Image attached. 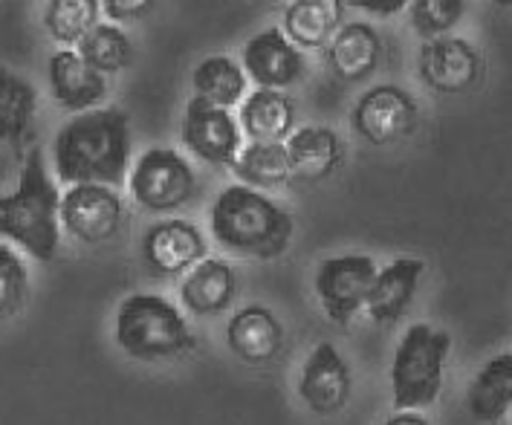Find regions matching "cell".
<instances>
[{
    "instance_id": "1",
    "label": "cell",
    "mask_w": 512,
    "mask_h": 425,
    "mask_svg": "<svg viewBox=\"0 0 512 425\" xmlns=\"http://www.w3.org/2000/svg\"><path fill=\"white\" fill-rule=\"evenodd\" d=\"M55 177L67 186H122L131 162V125L119 107L67 119L53 142Z\"/></svg>"
},
{
    "instance_id": "2",
    "label": "cell",
    "mask_w": 512,
    "mask_h": 425,
    "mask_svg": "<svg viewBox=\"0 0 512 425\" xmlns=\"http://www.w3.org/2000/svg\"><path fill=\"white\" fill-rule=\"evenodd\" d=\"M0 238L18 243L35 261H53L61 246V194L41 148L21 165L18 186L0 194Z\"/></svg>"
},
{
    "instance_id": "3",
    "label": "cell",
    "mask_w": 512,
    "mask_h": 425,
    "mask_svg": "<svg viewBox=\"0 0 512 425\" xmlns=\"http://www.w3.org/2000/svg\"><path fill=\"white\" fill-rule=\"evenodd\" d=\"M212 238L243 258L272 261L287 252L293 240V214L270 200L264 191L249 186H229L217 194L209 209Z\"/></svg>"
},
{
    "instance_id": "4",
    "label": "cell",
    "mask_w": 512,
    "mask_h": 425,
    "mask_svg": "<svg viewBox=\"0 0 512 425\" xmlns=\"http://www.w3.org/2000/svg\"><path fill=\"white\" fill-rule=\"evenodd\" d=\"M113 339L136 362H168L197 347L183 310L157 293H131L116 307Z\"/></svg>"
},
{
    "instance_id": "5",
    "label": "cell",
    "mask_w": 512,
    "mask_h": 425,
    "mask_svg": "<svg viewBox=\"0 0 512 425\" xmlns=\"http://www.w3.org/2000/svg\"><path fill=\"white\" fill-rule=\"evenodd\" d=\"M452 336L432 324H411L391 362V405L397 411H420L437 402L446 382Z\"/></svg>"
},
{
    "instance_id": "6",
    "label": "cell",
    "mask_w": 512,
    "mask_h": 425,
    "mask_svg": "<svg viewBox=\"0 0 512 425\" xmlns=\"http://www.w3.org/2000/svg\"><path fill=\"white\" fill-rule=\"evenodd\" d=\"M128 188L139 209L168 214L191 203L197 191V174L191 162L174 148H148L136 160Z\"/></svg>"
},
{
    "instance_id": "7",
    "label": "cell",
    "mask_w": 512,
    "mask_h": 425,
    "mask_svg": "<svg viewBox=\"0 0 512 425\" xmlns=\"http://www.w3.org/2000/svg\"><path fill=\"white\" fill-rule=\"evenodd\" d=\"M379 266L368 255H336L327 258L316 269L313 287L322 304L324 316L345 327L351 324L359 310L368 307V295L374 290Z\"/></svg>"
},
{
    "instance_id": "8",
    "label": "cell",
    "mask_w": 512,
    "mask_h": 425,
    "mask_svg": "<svg viewBox=\"0 0 512 425\" xmlns=\"http://www.w3.org/2000/svg\"><path fill=\"white\" fill-rule=\"evenodd\" d=\"M298 399L313 417L330 420L348 408L353 397V371L339 347L319 342L310 350L304 368L298 373Z\"/></svg>"
},
{
    "instance_id": "9",
    "label": "cell",
    "mask_w": 512,
    "mask_h": 425,
    "mask_svg": "<svg viewBox=\"0 0 512 425\" xmlns=\"http://www.w3.org/2000/svg\"><path fill=\"white\" fill-rule=\"evenodd\" d=\"M61 226L84 246H102L125 226V203L110 186H70L61 197Z\"/></svg>"
},
{
    "instance_id": "10",
    "label": "cell",
    "mask_w": 512,
    "mask_h": 425,
    "mask_svg": "<svg viewBox=\"0 0 512 425\" xmlns=\"http://www.w3.org/2000/svg\"><path fill=\"white\" fill-rule=\"evenodd\" d=\"M351 128L371 145H394L417 128V102L397 84H374L353 107Z\"/></svg>"
},
{
    "instance_id": "11",
    "label": "cell",
    "mask_w": 512,
    "mask_h": 425,
    "mask_svg": "<svg viewBox=\"0 0 512 425\" xmlns=\"http://www.w3.org/2000/svg\"><path fill=\"white\" fill-rule=\"evenodd\" d=\"M180 139L197 160L209 165H232L241 154L243 131L232 110H223L191 96L183 110Z\"/></svg>"
},
{
    "instance_id": "12",
    "label": "cell",
    "mask_w": 512,
    "mask_h": 425,
    "mask_svg": "<svg viewBox=\"0 0 512 425\" xmlns=\"http://www.w3.org/2000/svg\"><path fill=\"white\" fill-rule=\"evenodd\" d=\"M417 73L434 93L458 96L472 90L481 79V53L466 38L446 35L426 41L417 55Z\"/></svg>"
},
{
    "instance_id": "13",
    "label": "cell",
    "mask_w": 512,
    "mask_h": 425,
    "mask_svg": "<svg viewBox=\"0 0 512 425\" xmlns=\"http://www.w3.org/2000/svg\"><path fill=\"white\" fill-rule=\"evenodd\" d=\"M241 67L258 90H287L307 73L304 53L278 27L264 29L243 44Z\"/></svg>"
},
{
    "instance_id": "14",
    "label": "cell",
    "mask_w": 512,
    "mask_h": 425,
    "mask_svg": "<svg viewBox=\"0 0 512 425\" xmlns=\"http://www.w3.org/2000/svg\"><path fill=\"white\" fill-rule=\"evenodd\" d=\"M142 261L157 275H180L191 272L206 261V238L203 232L183 217H168L142 235Z\"/></svg>"
},
{
    "instance_id": "15",
    "label": "cell",
    "mask_w": 512,
    "mask_h": 425,
    "mask_svg": "<svg viewBox=\"0 0 512 425\" xmlns=\"http://www.w3.org/2000/svg\"><path fill=\"white\" fill-rule=\"evenodd\" d=\"M287 345L284 321L264 304H246L226 321V347L252 368L272 365Z\"/></svg>"
},
{
    "instance_id": "16",
    "label": "cell",
    "mask_w": 512,
    "mask_h": 425,
    "mask_svg": "<svg viewBox=\"0 0 512 425\" xmlns=\"http://www.w3.org/2000/svg\"><path fill=\"white\" fill-rule=\"evenodd\" d=\"M47 76L55 102L73 113L96 110L108 99V79L96 73L76 50H58L50 55Z\"/></svg>"
},
{
    "instance_id": "17",
    "label": "cell",
    "mask_w": 512,
    "mask_h": 425,
    "mask_svg": "<svg viewBox=\"0 0 512 425\" xmlns=\"http://www.w3.org/2000/svg\"><path fill=\"white\" fill-rule=\"evenodd\" d=\"M426 264L420 258H397L382 266L374 281V290L368 295V316L377 324H394L405 316L411 307L417 287L423 281Z\"/></svg>"
},
{
    "instance_id": "18",
    "label": "cell",
    "mask_w": 512,
    "mask_h": 425,
    "mask_svg": "<svg viewBox=\"0 0 512 425\" xmlns=\"http://www.w3.org/2000/svg\"><path fill=\"white\" fill-rule=\"evenodd\" d=\"M235 269L223 258H206L191 269L180 284V301L191 316L209 319L232 307L235 298Z\"/></svg>"
},
{
    "instance_id": "19",
    "label": "cell",
    "mask_w": 512,
    "mask_h": 425,
    "mask_svg": "<svg viewBox=\"0 0 512 425\" xmlns=\"http://www.w3.org/2000/svg\"><path fill=\"white\" fill-rule=\"evenodd\" d=\"M382 58L379 32L365 21H353L336 32V38L327 44V64L336 73V79L356 84L371 79L377 73Z\"/></svg>"
},
{
    "instance_id": "20",
    "label": "cell",
    "mask_w": 512,
    "mask_h": 425,
    "mask_svg": "<svg viewBox=\"0 0 512 425\" xmlns=\"http://www.w3.org/2000/svg\"><path fill=\"white\" fill-rule=\"evenodd\" d=\"M284 148H287V160H290L293 177L307 180V183H319L324 177H330L339 168L342 157H345L339 133L327 128V125L298 128L284 142Z\"/></svg>"
},
{
    "instance_id": "21",
    "label": "cell",
    "mask_w": 512,
    "mask_h": 425,
    "mask_svg": "<svg viewBox=\"0 0 512 425\" xmlns=\"http://www.w3.org/2000/svg\"><path fill=\"white\" fill-rule=\"evenodd\" d=\"M238 125L252 142L284 145L293 136L296 102L284 90H255L243 99Z\"/></svg>"
},
{
    "instance_id": "22",
    "label": "cell",
    "mask_w": 512,
    "mask_h": 425,
    "mask_svg": "<svg viewBox=\"0 0 512 425\" xmlns=\"http://www.w3.org/2000/svg\"><path fill=\"white\" fill-rule=\"evenodd\" d=\"M345 3L339 0H296L284 9V35L298 50H322L345 27Z\"/></svg>"
},
{
    "instance_id": "23",
    "label": "cell",
    "mask_w": 512,
    "mask_h": 425,
    "mask_svg": "<svg viewBox=\"0 0 512 425\" xmlns=\"http://www.w3.org/2000/svg\"><path fill=\"white\" fill-rule=\"evenodd\" d=\"M466 408L478 423H501L512 411V347L492 356L466 391Z\"/></svg>"
},
{
    "instance_id": "24",
    "label": "cell",
    "mask_w": 512,
    "mask_h": 425,
    "mask_svg": "<svg viewBox=\"0 0 512 425\" xmlns=\"http://www.w3.org/2000/svg\"><path fill=\"white\" fill-rule=\"evenodd\" d=\"M191 87L197 99L229 110L246 93V73L232 55H209L191 70Z\"/></svg>"
},
{
    "instance_id": "25",
    "label": "cell",
    "mask_w": 512,
    "mask_h": 425,
    "mask_svg": "<svg viewBox=\"0 0 512 425\" xmlns=\"http://www.w3.org/2000/svg\"><path fill=\"white\" fill-rule=\"evenodd\" d=\"M232 171L241 180V186L255 191H275L287 186L293 177L287 148L275 142H249L246 148H241L238 160L232 162Z\"/></svg>"
},
{
    "instance_id": "26",
    "label": "cell",
    "mask_w": 512,
    "mask_h": 425,
    "mask_svg": "<svg viewBox=\"0 0 512 425\" xmlns=\"http://www.w3.org/2000/svg\"><path fill=\"white\" fill-rule=\"evenodd\" d=\"M38 93L24 76L0 67V142L18 145L32 131Z\"/></svg>"
},
{
    "instance_id": "27",
    "label": "cell",
    "mask_w": 512,
    "mask_h": 425,
    "mask_svg": "<svg viewBox=\"0 0 512 425\" xmlns=\"http://www.w3.org/2000/svg\"><path fill=\"white\" fill-rule=\"evenodd\" d=\"M102 3L99 0H53L44 6V27L58 44H76L99 27Z\"/></svg>"
},
{
    "instance_id": "28",
    "label": "cell",
    "mask_w": 512,
    "mask_h": 425,
    "mask_svg": "<svg viewBox=\"0 0 512 425\" xmlns=\"http://www.w3.org/2000/svg\"><path fill=\"white\" fill-rule=\"evenodd\" d=\"M76 53L102 76L128 70L136 58V50L134 44H131V38H128V32L119 29L116 24H99L81 41Z\"/></svg>"
},
{
    "instance_id": "29",
    "label": "cell",
    "mask_w": 512,
    "mask_h": 425,
    "mask_svg": "<svg viewBox=\"0 0 512 425\" xmlns=\"http://www.w3.org/2000/svg\"><path fill=\"white\" fill-rule=\"evenodd\" d=\"M463 12H466L463 0H414V3H408L411 27L426 41L446 38L460 24Z\"/></svg>"
},
{
    "instance_id": "30",
    "label": "cell",
    "mask_w": 512,
    "mask_h": 425,
    "mask_svg": "<svg viewBox=\"0 0 512 425\" xmlns=\"http://www.w3.org/2000/svg\"><path fill=\"white\" fill-rule=\"evenodd\" d=\"M27 293L29 272L24 258L12 246L0 243V321L15 316L24 307Z\"/></svg>"
},
{
    "instance_id": "31",
    "label": "cell",
    "mask_w": 512,
    "mask_h": 425,
    "mask_svg": "<svg viewBox=\"0 0 512 425\" xmlns=\"http://www.w3.org/2000/svg\"><path fill=\"white\" fill-rule=\"evenodd\" d=\"M154 3L151 0H105L102 3V12L108 15L110 21H136V18H145V12H151Z\"/></svg>"
},
{
    "instance_id": "32",
    "label": "cell",
    "mask_w": 512,
    "mask_h": 425,
    "mask_svg": "<svg viewBox=\"0 0 512 425\" xmlns=\"http://www.w3.org/2000/svg\"><path fill=\"white\" fill-rule=\"evenodd\" d=\"M351 6L362 9V12H371L377 18H391V15L408 9V3H403V0H391V3H351Z\"/></svg>"
},
{
    "instance_id": "33",
    "label": "cell",
    "mask_w": 512,
    "mask_h": 425,
    "mask_svg": "<svg viewBox=\"0 0 512 425\" xmlns=\"http://www.w3.org/2000/svg\"><path fill=\"white\" fill-rule=\"evenodd\" d=\"M382 425H432L420 411H397L394 417H388Z\"/></svg>"
}]
</instances>
